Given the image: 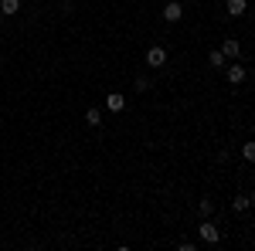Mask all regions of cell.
Listing matches in <instances>:
<instances>
[{
	"mask_svg": "<svg viewBox=\"0 0 255 251\" xmlns=\"http://www.w3.org/2000/svg\"><path fill=\"white\" fill-rule=\"evenodd\" d=\"M197 234H201V241H204V245H218V241H221V228H218L215 221H201Z\"/></svg>",
	"mask_w": 255,
	"mask_h": 251,
	"instance_id": "cell-1",
	"label": "cell"
},
{
	"mask_svg": "<svg viewBox=\"0 0 255 251\" xmlns=\"http://www.w3.org/2000/svg\"><path fill=\"white\" fill-rule=\"evenodd\" d=\"M106 109H109L113 116H119V112L126 109V95H123V92H109V95H106Z\"/></svg>",
	"mask_w": 255,
	"mask_h": 251,
	"instance_id": "cell-4",
	"label": "cell"
},
{
	"mask_svg": "<svg viewBox=\"0 0 255 251\" xmlns=\"http://www.w3.org/2000/svg\"><path fill=\"white\" fill-rule=\"evenodd\" d=\"M0 20H3V14H0Z\"/></svg>",
	"mask_w": 255,
	"mask_h": 251,
	"instance_id": "cell-16",
	"label": "cell"
},
{
	"mask_svg": "<svg viewBox=\"0 0 255 251\" xmlns=\"http://www.w3.org/2000/svg\"><path fill=\"white\" fill-rule=\"evenodd\" d=\"M197 211H201V217H211V214H215V200H211V197H201Z\"/></svg>",
	"mask_w": 255,
	"mask_h": 251,
	"instance_id": "cell-11",
	"label": "cell"
},
{
	"mask_svg": "<svg viewBox=\"0 0 255 251\" xmlns=\"http://www.w3.org/2000/svg\"><path fill=\"white\" fill-rule=\"evenodd\" d=\"M225 10H228V17H245L249 0H225Z\"/></svg>",
	"mask_w": 255,
	"mask_h": 251,
	"instance_id": "cell-7",
	"label": "cell"
},
{
	"mask_svg": "<svg viewBox=\"0 0 255 251\" xmlns=\"http://www.w3.org/2000/svg\"><path fill=\"white\" fill-rule=\"evenodd\" d=\"M136 92H150V78H143V75L136 78Z\"/></svg>",
	"mask_w": 255,
	"mask_h": 251,
	"instance_id": "cell-14",
	"label": "cell"
},
{
	"mask_svg": "<svg viewBox=\"0 0 255 251\" xmlns=\"http://www.w3.org/2000/svg\"><path fill=\"white\" fill-rule=\"evenodd\" d=\"M225 75H228V82H232V85H242L249 72H245V65H225Z\"/></svg>",
	"mask_w": 255,
	"mask_h": 251,
	"instance_id": "cell-6",
	"label": "cell"
},
{
	"mask_svg": "<svg viewBox=\"0 0 255 251\" xmlns=\"http://www.w3.org/2000/svg\"><path fill=\"white\" fill-rule=\"evenodd\" d=\"M208 65H215V68H225V65H228V58H225V51H221V48H215V51L208 55Z\"/></svg>",
	"mask_w": 255,
	"mask_h": 251,
	"instance_id": "cell-10",
	"label": "cell"
},
{
	"mask_svg": "<svg viewBox=\"0 0 255 251\" xmlns=\"http://www.w3.org/2000/svg\"><path fill=\"white\" fill-rule=\"evenodd\" d=\"M221 51H225V58H242V41L238 38H225L221 41Z\"/></svg>",
	"mask_w": 255,
	"mask_h": 251,
	"instance_id": "cell-5",
	"label": "cell"
},
{
	"mask_svg": "<svg viewBox=\"0 0 255 251\" xmlns=\"http://www.w3.org/2000/svg\"><path fill=\"white\" fill-rule=\"evenodd\" d=\"M242 160H245V163H255V139H249V143L242 146Z\"/></svg>",
	"mask_w": 255,
	"mask_h": 251,
	"instance_id": "cell-13",
	"label": "cell"
},
{
	"mask_svg": "<svg viewBox=\"0 0 255 251\" xmlns=\"http://www.w3.org/2000/svg\"><path fill=\"white\" fill-rule=\"evenodd\" d=\"M85 126H92V129L102 126V112H99V109H89V112H85Z\"/></svg>",
	"mask_w": 255,
	"mask_h": 251,
	"instance_id": "cell-12",
	"label": "cell"
},
{
	"mask_svg": "<svg viewBox=\"0 0 255 251\" xmlns=\"http://www.w3.org/2000/svg\"><path fill=\"white\" fill-rule=\"evenodd\" d=\"M249 207H252V200H249V193H238L235 200H232V211H235V214H245Z\"/></svg>",
	"mask_w": 255,
	"mask_h": 251,
	"instance_id": "cell-9",
	"label": "cell"
},
{
	"mask_svg": "<svg viewBox=\"0 0 255 251\" xmlns=\"http://www.w3.org/2000/svg\"><path fill=\"white\" fill-rule=\"evenodd\" d=\"M0 14H3V17L20 14V0H0Z\"/></svg>",
	"mask_w": 255,
	"mask_h": 251,
	"instance_id": "cell-8",
	"label": "cell"
},
{
	"mask_svg": "<svg viewBox=\"0 0 255 251\" xmlns=\"http://www.w3.org/2000/svg\"><path fill=\"white\" fill-rule=\"evenodd\" d=\"M146 65H150V68H163V65H167V48H163V44H153V48L146 51Z\"/></svg>",
	"mask_w": 255,
	"mask_h": 251,
	"instance_id": "cell-2",
	"label": "cell"
},
{
	"mask_svg": "<svg viewBox=\"0 0 255 251\" xmlns=\"http://www.w3.org/2000/svg\"><path fill=\"white\" fill-rule=\"evenodd\" d=\"M180 17H184V7H180L177 0H167V3H163V20H167V24H177Z\"/></svg>",
	"mask_w": 255,
	"mask_h": 251,
	"instance_id": "cell-3",
	"label": "cell"
},
{
	"mask_svg": "<svg viewBox=\"0 0 255 251\" xmlns=\"http://www.w3.org/2000/svg\"><path fill=\"white\" fill-rule=\"evenodd\" d=\"M249 200H252V207H255V190H252V193H249Z\"/></svg>",
	"mask_w": 255,
	"mask_h": 251,
	"instance_id": "cell-15",
	"label": "cell"
}]
</instances>
